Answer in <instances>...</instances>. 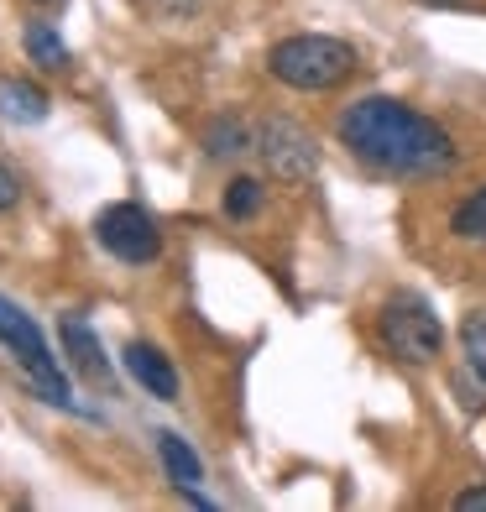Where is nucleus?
Segmentation results:
<instances>
[{"label": "nucleus", "instance_id": "7ed1b4c3", "mask_svg": "<svg viewBox=\"0 0 486 512\" xmlns=\"http://www.w3.org/2000/svg\"><path fill=\"white\" fill-rule=\"evenodd\" d=\"M0 345L11 351V361L21 366V377H27V387L37 392L42 403L74 408V398H68V377H63L58 356L48 351V340H42V330L32 324V314H21L6 293H0Z\"/></svg>", "mask_w": 486, "mask_h": 512}, {"label": "nucleus", "instance_id": "dca6fc26", "mask_svg": "<svg viewBox=\"0 0 486 512\" xmlns=\"http://www.w3.org/2000/svg\"><path fill=\"white\" fill-rule=\"evenodd\" d=\"M147 6H152L157 16H168V21H183V16L199 11V0H147Z\"/></svg>", "mask_w": 486, "mask_h": 512}, {"label": "nucleus", "instance_id": "9d476101", "mask_svg": "<svg viewBox=\"0 0 486 512\" xmlns=\"http://www.w3.org/2000/svg\"><path fill=\"white\" fill-rule=\"evenodd\" d=\"M0 115L21 126H37V121H48V95L27 79H0Z\"/></svg>", "mask_w": 486, "mask_h": 512}, {"label": "nucleus", "instance_id": "f8f14e48", "mask_svg": "<svg viewBox=\"0 0 486 512\" xmlns=\"http://www.w3.org/2000/svg\"><path fill=\"white\" fill-rule=\"evenodd\" d=\"M450 236H455V241H466V246H486V183H481V189H471L466 199L455 204Z\"/></svg>", "mask_w": 486, "mask_h": 512}, {"label": "nucleus", "instance_id": "a211bd4d", "mask_svg": "<svg viewBox=\"0 0 486 512\" xmlns=\"http://www.w3.org/2000/svg\"><path fill=\"white\" fill-rule=\"evenodd\" d=\"M455 507H460V512H481V507H486V486H471V492H460Z\"/></svg>", "mask_w": 486, "mask_h": 512}, {"label": "nucleus", "instance_id": "20e7f679", "mask_svg": "<svg viewBox=\"0 0 486 512\" xmlns=\"http://www.w3.org/2000/svg\"><path fill=\"white\" fill-rule=\"evenodd\" d=\"M377 335H382L387 351L408 366H429V361L445 356V324H439V314L419 293H392L377 314Z\"/></svg>", "mask_w": 486, "mask_h": 512}, {"label": "nucleus", "instance_id": "f257e3e1", "mask_svg": "<svg viewBox=\"0 0 486 512\" xmlns=\"http://www.w3.org/2000/svg\"><path fill=\"white\" fill-rule=\"evenodd\" d=\"M340 147H351L366 168L392 173V178H439L460 162L455 136L434 115L413 110L392 95H361L340 110L335 121Z\"/></svg>", "mask_w": 486, "mask_h": 512}, {"label": "nucleus", "instance_id": "1a4fd4ad", "mask_svg": "<svg viewBox=\"0 0 486 512\" xmlns=\"http://www.w3.org/2000/svg\"><path fill=\"white\" fill-rule=\"evenodd\" d=\"M157 455H162V471H168V481L178 486V492H199L204 465H199V455H194L189 445H183L178 434L162 429V434H157Z\"/></svg>", "mask_w": 486, "mask_h": 512}, {"label": "nucleus", "instance_id": "423d86ee", "mask_svg": "<svg viewBox=\"0 0 486 512\" xmlns=\"http://www.w3.org/2000/svg\"><path fill=\"white\" fill-rule=\"evenodd\" d=\"M95 241L126 267H147L162 256V230L142 204H105L95 215Z\"/></svg>", "mask_w": 486, "mask_h": 512}, {"label": "nucleus", "instance_id": "f3484780", "mask_svg": "<svg viewBox=\"0 0 486 512\" xmlns=\"http://www.w3.org/2000/svg\"><path fill=\"white\" fill-rule=\"evenodd\" d=\"M16 204H21V183H16L11 168H0V215H6V209H16Z\"/></svg>", "mask_w": 486, "mask_h": 512}, {"label": "nucleus", "instance_id": "6ab92c4d", "mask_svg": "<svg viewBox=\"0 0 486 512\" xmlns=\"http://www.w3.org/2000/svg\"><path fill=\"white\" fill-rule=\"evenodd\" d=\"M419 6H434V11H455V6H466V0H419Z\"/></svg>", "mask_w": 486, "mask_h": 512}, {"label": "nucleus", "instance_id": "9b49d317", "mask_svg": "<svg viewBox=\"0 0 486 512\" xmlns=\"http://www.w3.org/2000/svg\"><path fill=\"white\" fill-rule=\"evenodd\" d=\"M257 147V131H251L241 115H220V121H210V131H204V152H210L215 162L225 157H241Z\"/></svg>", "mask_w": 486, "mask_h": 512}, {"label": "nucleus", "instance_id": "39448f33", "mask_svg": "<svg viewBox=\"0 0 486 512\" xmlns=\"http://www.w3.org/2000/svg\"><path fill=\"white\" fill-rule=\"evenodd\" d=\"M251 152H262L267 173L277 183H288V189H304V183L319 173V142L298 121H288V115H267V121L257 126V147Z\"/></svg>", "mask_w": 486, "mask_h": 512}, {"label": "nucleus", "instance_id": "0eeeda50", "mask_svg": "<svg viewBox=\"0 0 486 512\" xmlns=\"http://www.w3.org/2000/svg\"><path fill=\"white\" fill-rule=\"evenodd\" d=\"M58 340H63V351H68V366H74L89 387H110V356H105L100 335L89 330L79 314H63L58 319Z\"/></svg>", "mask_w": 486, "mask_h": 512}, {"label": "nucleus", "instance_id": "ddd939ff", "mask_svg": "<svg viewBox=\"0 0 486 512\" xmlns=\"http://www.w3.org/2000/svg\"><path fill=\"white\" fill-rule=\"evenodd\" d=\"M27 58L37 68H48V74H63L68 68V48H63V37L53 32V21H32L27 27Z\"/></svg>", "mask_w": 486, "mask_h": 512}, {"label": "nucleus", "instance_id": "6e6552de", "mask_svg": "<svg viewBox=\"0 0 486 512\" xmlns=\"http://www.w3.org/2000/svg\"><path fill=\"white\" fill-rule=\"evenodd\" d=\"M121 361H126L131 382L142 387V392H152V398H162V403H178V371H173V361L162 356L157 345H147V340H131Z\"/></svg>", "mask_w": 486, "mask_h": 512}, {"label": "nucleus", "instance_id": "2eb2a0df", "mask_svg": "<svg viewBox=\"0 0 486 512\" xmlns=\"http://www.w3.org/2000/svg\"><path fill=\"white\" fill-rule=\"evenodd\" d=\"M460 351H466V366L486 382V309L460 319Z\"/></svg>", "mask_w": 486, "mask_h": 512}, {"label": "nucleus", "instance_id": "4468645a", "mask_svg": "<svg viewBox=\"0 0 486 512\" xmlns=\"http://www.w3.org/2000/svg\"><path fill=\"white\" fill-rule=\"evenodd\" d=\"M262 199H267V189H262V183L257 178H230L225 183V194H220V209H225V215L230 220H251V215H262Z\"/></svg>", "mask_w": 486, "mask_h": 512}, {"label": "nucleus", "instance_id": "f03ea898", "mask_svg": "<svg viewBox=\"0 0 486 512\" xmlns=\"http://www.w3.org/2000/svg\"><path fill=\"white\" fill-rule=\"evenodd\" d=\"M267 74L288 89H304V95H330V89H340L356 74V48L324 32H298V37L272 42Z\"/></svg>", "mask_w": 486, "mask_h": 512}]
</instances>
